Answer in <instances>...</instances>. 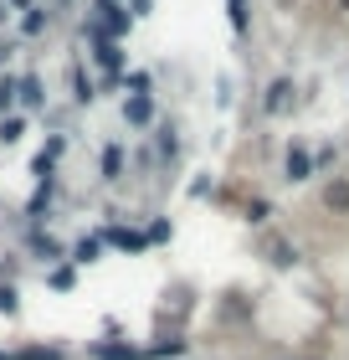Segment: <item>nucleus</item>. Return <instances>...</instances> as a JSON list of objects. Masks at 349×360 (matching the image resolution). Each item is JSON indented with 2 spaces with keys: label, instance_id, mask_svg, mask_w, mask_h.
I'll use <instances>...</instances> for the list:
<instances>
[{
  "label": "nucleus",
  "instance_id": "obj_1",
  "mask_svg": "<svg viewBox=\"0 0 349 360\" xmlns=\"http://www.w3.org/2000/svg\"><path fill=\"white\" fill-rule=\"evenodd\" d=\"M124 119H129V124H154V98H149V93H134V98L124 103Z\"/></svg>",
  "mask_w": 349,
  "mask_h": 360
},
{
  "label": "nucleus",
  "instance_id": "obj_2",
  "mask_svg": "<svg viewBox=\"0 0 349 360\" xmlns=\"http://www.w3.org/2000/svg\"><path fill=\"white\" fill-rule=\"evenodd\" d=\"M124 31H129V15L113 6V0H103V41H119Z\"/></svg>",
  "mask_w": 349,
  "mask_h": 360
},
{
  "label": "nucleus",
  "instance_id": "obj_3",
  "mask_svg": "<svg viewBox=\"0 0 349 360\" xmlns=\"http://www.w3.org/2000/svg\"><path fill=\"white\" fill-rule=\"evenodd\" d=\"M313 175V155L303 150V144H293L288 150V180H308Z\"/></svg>",
  "mask_w": 349,
  "mask_h": 360
},
{
  "label": "nucleus",
  "instance_id": "obj_4",
  "mask_svg": "<svg viewBox=\"0 0 349 360\" xmlns=\"http://www.w3.org/2000/svg\"><path fill=\"white\" fill-rule=\"evenodd\" d=\"M288 103H293V83L277 77V83L268 88V113H288Z\"/></svg>",
  "mask_w": 349,
  "mask_h": 360
},
{
  "label": "nucleus",
  "instance_id": "obj_5",
  "mask_svg": "<svg viewBox=\"0 0 349 360\" xmlns=\"http://www.w3.org/2000/svg\"><path fill=\"white\" fill-rule=\"evenodd\" d=\"M324 206L329 211H349V180H334V186L324 191Z\"/></svg>",
  "mask_w": 349,
  "mask_h": 360
},
{
  "label": "nucleus",
  "instance_id": "obj_6",
  "mask_svg": "<svg viewBox=\"0 0 349 360\" xmlns=\"http://www.w3.org/2000/svg\"><path fill=\"white\" fill-rule=\"evenodd\" d=\"M98 165H103L108 180H119V170H124V150H119V144H108V150L98 155Z\"/></svg>",
  "mask_w": 349,
  "mask_h": 360
},
{
  "label": "nucleus",
  "instance_id": "obj_7",
  "mask_svg": "<svg viewBox=\"0 0 349 360\" xmlns=\"http://www.w3.org/2000/svg\"><path fill=\"white\" fill-rule=\"evenodd\" d=\"M15 93H21L26 108H41V77H21V83H15Z\"/></svg>",
  "mask_w": 349,
  "mask_h": 360
},
{
  "label": "nucleus",
  "instance_id": "obj_8",
  "mask_svg": "<svg viewBox=\"0 0 349 360\" xmlns=\"http://www.w3.org/2000/svg\"><path fill=\"white\" fill-rule=\"evenodd\" d=\"M93 360H139V350H129V345H93Z\"/></svg>",
  "mask_w": 349,
  "mask_h": 360
},
{
  "label": "nucleus",
  "instance_id": "obj_9",
  "mask_svg": "<svg viewBox=\"0 0 349 360\" xmlns=\"http://www.w3.org/2000/svg\"><path fill=\"white\" fill-rule=\"evenodd\" d=\"M98 62H103L108 72H119V68H124V52H119L113 41H98Z\"/></svg>",
  "mask_w": 349,
  "mask_h": 360
},
{
  "label": "nucleus",
  "instance_id": "obj_10",
  "mask_svg": "<svg viewBox=\"0 0 349 360\" xmlns=\"http://www.w3.org/2000/svg\"><path fill=\"white\" fill-rule=\"evenodd\" d=\"M108 242H113V248H129V252L144 248V237H139V232H108Z\"/></svg>",
  "mask_w": 349,
  "mask_h": 360
},
{
  "label": "nucleus",
  "instance_id": "obj_11",
  "mask_svg": "<svg viewBox=\"0 0 349 360\" xmlns=\"http://www.w3.org/2000/svg\"><path fill=\"white\" fill-rule=\"evenodd\" d=\"M226 11H231V26L246 31V0H226Z\"/></svg>",
  "mask_w": 349,
  "mask_h": 360
},
{
  "label": "nucleus",
  "instance_id": "obj_12",
  "mask_svg": "<svg viewBox=\"0 0 349 360\" xmlns=\"http://www.w3.org/2000/svg\"><path fill=\"white\" fill-rule=\"evenodd\" d=\"M52 288H72V268H52V278H46Z\"/></svg>",
  "mask_w": 349,
  "mask_h": 360
},
{
  "label": "nucleus",
  "instance_id": "obj_13",
  "mask_svg": "<svg viewBox=\"0 0 349 360\" xmlns=\"http://www.w3.org/2000/svg\"><path fill=\"white\" fill-rule=\"evenodd\" d=\"M15 360H62V355H57V350H21Z\"/></svg>",
  "mask_w": 349,
  "mask_h": 360
},
{
  "label": "nucleus",
  "instance_id": "obj_14",
  "mask_svg": "<svg viewBox=\"0 0 349 360\" xmlns=\"http://www.w3.org/2000/svg\"><path fill=\"white\" fill-rule=\"evenodd\" d=\"M21 134H26V124H21V119H11L6 129H0V139H21Z\"/></svg>",
  "mask_w": 349,
  "mask_h": 360
},
{
  "label": "nucleus",
  "instance_id": "obj_15",
  "mask_svg": "<svg viewBox=\"0 0 349 360\" xmlns=\"http://www.w3.org/2000/svg\"><path fill=\"white\" fill-rule=\"evenodd\" d=\"M0 314H15V288H0Z\"/></svg>",
  "mask_w": 349,
  "mask_h": 360
},
{
  "label": "nucleus",
  "instance_id": "obj_16",
  "mask_svg": "<svg viewBox=\"0 0 349 360\" xmlns=\"http://www.w3.org/2000/svg\"><path fill=\"white\" fill-rule=\"evenodd\" d=\"M11 98H15V83H0V108H6Z\"/></svg>",
  "mask_w": 349,
  "mask_h": 360
},
{
  "label": "nucleus",
  "instance_id": "obj_17",
  "mask_svg": "<svg viewBox=\"0 0 349 360\" xmlns=\"http://www.w3.org/2000/svg\"><path fill=\"white\" fill-rule=\"evenodd\" d=\"M15 6H21V11H31V0H15Z\"/></svg>",
  "mask_w": 349,
  "mask_h": 360
},
{
  "label": "nucleus",
  "instance_id": "obj_18",
  "mask_svg": "<svg viewBox=\"0 0 349 360\" xmlns=\"http://www.w3.org/2000/svg\"><path fill=\"white\" fill-rule=\"evenodd\" d=\"M344 11H349V0H344Z\"/></svg>",
  "mask_w": 349,
  "mask_h": 360
}]
</instances>
